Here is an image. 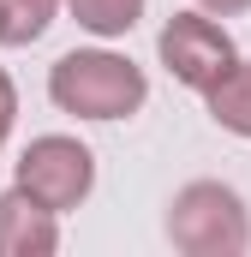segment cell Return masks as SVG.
<instances>
[{"instance_id":"cell-4","label":"cell","mask_w":251,"mask_h":257,"mask_svg":"<svg viewBox=\"0 0 251 257\" xmlns=\"http://www.w3.org/2000/svg\"><path fill=\"white\" fill-rule=\"evenodd\" d=\"M156 60L168 66V78L174 84H186V90H209L227 66L239 60V48H233V36L215 24V12H174L168 24H162V36H156Z\"/></svg>"},{"instance_id":"cell-1","label":"cell","mask_w":251,"mask_h":257,"mask_svg":"<svg viewBox=\"0 0 251 257\" xmlns=\"http://www.w3.org/2000/svg\"><path fill=\"white\" fill-rule=\"evenodd\" d=\"M48 102L72 120H132L150 102V78L114 48H72L48 66Z\"/></svg>"},{"instance_id":"cell-3","label":"cell","mask_w":251,"mask_h":257,"mask_svg":"<svg viewBox=\"0 0 251 257\" xmlns=\"http://www.w3.org/2000/svg\"><path fill=\"white\" fill-rule=\"evenodd\" d=\"M12 186H24L30 197H42L48 209L66 215V209H78L96 192V156H90V144H78L66 132H42L12 162Z\"/></svg>"},{"instance_id":"cell-5","label":"cell","mask_w":251,"mask_h":257,"mask_svg":"<svg viewBox=\"0 0 251 257\" xmlns=\"http://www.w3.org/2000/svg\"><path fill=\"white\" fill-rule=\"evenodd\" d=\"M54 251H60V209H48L24 186L0 192V257H54Z\"/></svg>"},{"instance_id":"cell-6","label":"cell","mask_w":251,"mask_h":257,"mask_svg":"<svg viewBox=\"0 0 251 257\" xmlns=\"http://www.w3.org/2000/svg\"><path fill=\"white\" fill-rule=\"evenodd\" d=\"M203 108L209 120L233 138H251V60H233L209 90H203Z\"/></svg>"},{"instance_id":"cell-8","label":"cell","mask_w":251,"mask_h":257,"mask_svg":"<svg viewBox=\"0 0 251 257\" xmlns=\"http://www.w3.org/2000/svg\"><path fill=\"white\" fill-rule=\"evenodd\" d=\"M60 0H0V48H30L54 24Z\"/></svg>"},{"instance_id":"cell-7","label":"cell","mask_w":251,"mask_h":257,"mask_svg":"<svg viewBox=\"0 0 251 257\" xmlns=\"http://www.w3.org/2000/svg\"><path fill=\"white\" fill-rule=\"evenodd\" d=\"M66 6H72V18H78L90 36L114 42V36H132V30H138V18H144L150 0H66Z\"/></svg>"},{"instance_id":"cell-2","label":"cell","mask_w":251,"mask_h":257,"mask_svg":"<svg viewBox=\"0 0 251 257\" xmlns=\"http://www.w3.org/2000/svg\"><path fill=\"white\" fill-rule=\"evenodd\" d=\"M168 245L186 257H245L251 251V209L221 180H191L168 203Z\"/></svg>"},{"instance_id":"cell-10","label":"cell","mask_w":251,"mask_h":257,"mask_svg":"<svg viewBox=\"0 0 251 257\" xmlns=\"http://www.w3.org/2000/svg\"><path fill=\"white\" fill-rule=\"evenodd\" d=\"M203 12H215V18H239V12H251V0H197Z\"/></svg>"},{"instance_id":"cell-9","label":"cell","mask_w":251,"mask_h":257,"mask_svg":"<svg viewBox=\"0 0 251 257\" xmlns=\"http://www.w3.org/2000/svg\"><path fill=\"white\" fill-rule=\"evenodd\" d=\"M12 126H18V84H12V72L0 66V150H6Z\"/></svg>"}]
</instances>
